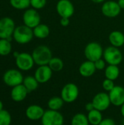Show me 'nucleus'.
<instances>
[{"instance_id":"f257e3e1","label":"nucleus","mask_w":124,"mask_h":125,"mask_svg":"<svg viewBox=\"0 0 124 125\" xmlns=\"http://www.w3.org/2000/svg\"><path fill=\"white\" fill-rule=\"evenodd\" d=\"M34 63L38 66L48 65L53 58L52 51L49 47L45 45H40L36 47L31 53Z\"/></svg>"},{"instance_id":"f03ea898","label":"nucleus","mask_w":124,"mask_h":125,"mask_svg":"<svg viewBox=\"0 0 124 125\" xmlns=\"http://www.w3.org/2000/svg\"><path fill=\"white\" fill-rule=\"evenodd\" d=\"M34 37L33 29L24 24L15 27L12 35V38L15 41L20 45H25L30 42Z\"/></svg>"},{"instance_id":"7ed1b4c3","label":"nucleus","mask_w":124,"mask_h":125,"mask_svg":"<svg viewBox=\"0 0 124 125\" xmlns=\"http://www.w3.org/2000/svg\"><path fill=\"white\" fill-rule=\"evenodd\" d=\"M103 57L106 63L110 65L120 64L123 61V54L118 48L113 45L108 46L104 50Z\"/></svg>"},{"instance_id":"20e7f679","label":"nucleus","mask_w":124,"mask_h":125,"mask_svg":"<svg viewBox=\"0 0 124 125\" xmlns=\"http://www.w3.org/2000/svg\"><path fill=\"white\" fill-rule=\"evenodd\" d=\"M15 27V21L12 18H1L0 19V39H7L11 41Z\"/></svg>"},{"instance_id":"39448f33","label":"nucleus","mask_w":124,"mask_h":125,"mask_svg":"<svg viewBox=\"0 0 124 125\" xmlns=\"http://www.w3.org/2000/svg\"><path fill=\"white\" fill-rule=\"evenodd\" d=\"M104 50L102 45L96 42H91L86 45L84 50V54L87 60L96 62L103 56Z\"/></svg>"},{"instance_id":"423d86ee","label":"nucleus","mask_w":124,"mask_h":125,"mask_svg":"<svg viewBox=\"0 0 124 125\" xmlns=\"http://www.w3.org/2000/svg\"><path fill=\"white\" fill-rule=\"evenodd\" d=\"M3 81L4 83L10 87H14L15 86L23 83V76L21 72L16 69H10L7 70L3 75Z\"/></svg>"},{"instance_id":"0eeeda50","label":"nucleus","mask_w":124,"mask_h":125,"mask_svg":"<svg viewBox=\"0 0 124 125\" xmlns=\"http://www.w3.org/2000/svg\"><path fill=\"white\" fill-rule=\"evenodd\" d=\"M79 95V89L77 86L73 83H67L61 89V97L64 103H72L75 102Z\"/></svg>"},{"instance_id":"6e6552de","label":"nucleus","mask_w":124,"mask_h":125,"mask_svg":"<svg viewBox=\"0 0 124 125\" xmlns=\"http://www.w3.org/2000/svg\"><path fill=\"white\" fill-rule=\"evenodd\" d=\"M42 125H63L64 116L58 111L48 110L41 119Z\"/></svg>"},{"instance_id":"1a4fd4ad","label":"nucleus","mask_w":124,"mask_h":125,"mask_svg":"<svg viewBox=\"0 0 124 125\" xmlns=\"http://www.w3.org/2000/svg\"><path fill=\"white\" fill-rule=\"evenodd\" d=\"M23 22L26 26L34 29L41 23V17L37 10L34 8L27 9L23 14Z\"/></svg>"},{"instance_id":"9d476101","label":"nucleus","mask_w":124,"mask_h":125,"mask_svg":"<svg viewBox=\"0 0 124 125\" xmlns=\"http://www.w3.org/2000/svg\"><path fill=\"white\" fill-rule=\"evenodd\" d=\"M15 59L17 67L19 70L21 71L30 70L31 69H32L35 64L31 54L26 52L19 53L18 56Z\"/></svg>"},{"instance_id":"9b49d317","label":"nucleus","mask_w":124,"mask_h":125,"mask_svg":"<svg viewBox=\"0 0 124 125\" xmlns=\"http://www.w3.org/2000/svg\"><path fill=\"white\" fill-rule=\"evenodd\" d=\"M56 12L61 18H71L75 12V7L69 0H59L56 4Z\"/></svg>"},{"instance_id":"f8f14e48","label":"nucleus","mask_w":124,"mask_h":125,"mask_svg":"<svg viewBox=\"0 0 124 125\" xmlns=\"http://www.w3.org/2000/svg\"><path fill=\"white\" fill-rule=\"evenodd\" d=\"M92 103L94 108L96 110L100 111L107 110L111 104L109 94H107L106 92H99L96 94L92 100Z\"/></svg>"},{"instance_id":"ddd939ff","label":"nucleus","mask_w":124,"mask_h":125,"mask_svg":"<svg viewBox=\"0 0 124 125\" xmlns=\"http://www.w3.org/2000/svg\"><path fill=\"white\" fill-rule=\"evenodd\" d=\"M102 14L107 18H115L121 11L118 1H106L102 6L101 8Z\"/></svg>"},{"instance_id":"4468645a","label":"nucleus","mask_w":124,"mask_h":125,"mask_svg":"<svg viewBox=\"0 0 124 125\" xmlns=\"http://www.w3.org/2000/svg\"><path fill=\"white\" fill-rule=\"evenodd\" d=\"M52 75L53 71L48 65L39 66L34 73V77L39 83H45L49 81Z\"/></svg>"},{"instance_id":"2eb2a0df","label":"nucleus","mask_w":124,"mask_h":125,"mask_svg":"<svg viewBox=\"0 0 124 125\" xmlns=\"http://www.w3.org/2000/svg\"><path fill=\"white\" fill-rule=\"evenodd\" d=\"M109 97L111 104L115 106H121L124 103V88L115 86L109 92Z\"/></svg>"},{"instance_id":"dca6fc26","label":"nucleus","mask_w":124,"mask_h":125,"mask_svg":"<svg viewBox=\"0 0 124 125\" xmlns=\"http://www.w3.org/2000/svg\"><path fill=\"white\" fill-rule=\"evenodd\" d=\"M45 114L44 109L38 105H29L26 110V117L32 121H37L42 118Z\"/></svg>"},{"instance_id":"f3484780","label":"nucleus","mask_w":124,"mask_h":125,"mask_svg":"<svg viewBox=\"0 0 124 125\" xmlns=\"http://www.w3.org/2000/svg\"><path fill=\"white\" fill-rule=\"evenodd\" d=\"M28 93H29L28 90L26 89V87L22 83V84L15 86L12 88V90L10 92V96L13 101L21 102L26 99Z\"/></svg>"},{"instance_id":"a211bd4d","label":"nucleus","mask_w":124,"mask_h":125,"mask_svg":"<svg viewBox=\"0 0 124 125\" xmlns=\"http://www.w3.org/2000/svg\"><path fill=\"white\" fill-rule=\"evenodd\" d=\"M96 70V69L95 67L94 62L88 60L83 62L79 67V73L80 75L85 78H88L92 76L95 73Z\"/></svg>"},{"instance_id":"6ab92c4d","label":"nucleus","mask_w":124,"mask_h":125,"mask_svg":"<svg viewBox=\"0 0 124 125\" xmlns=\"http://www.w3.org/2000/svg\"><path fill=\"white\" fill-rule=\"evenodd\" d=\"M109 42L111 45L117 48L124 46V34L120 31H113L109 34Z\"/></svg>"},{"instance_id":"aec40b11","label":"nucleus","mask_w":124,"mask_h":125,"mask_svg":"<svg viewBox=\"0 0 124 125\" xmlns=\"http://www.w3.org/2000/svg\"><path fill=\"white\" fill-rule=\"evenodd\" d=\"M34 36L38 39H45L50 34V28L48 25L39 23L33 29Z\"/></svg>"},{"instance_id":"412c9836","label":"nucleus","mask_w":124,"mask_h":125,"mask_svg":"<svg viewBox=\"0 0 124 125\" xmlns=\"http://www.w3.org/2000/svg\"><path fill=\"white\" fill-rule=\"evenodd\" d=\"M119 75L120 70L117 65L109 64L105 70V75L107 79L115 81L119 77Z\"/></svg>"},{"instance_id":"4be33fe9","label":"nucleus","mask_w":124,"mask_h":125,"mask_svg":"<svg viewBox=\"0 0 124 125\" xmlns=\"http://www.w3.org/2000/svg\"><path fill=\"white\" fill-rule=\"evenodd\" d=\"M39 83L37 81L35 77L31 76V75L25 77L23 81V84L26 87V89L28 90L29 93L33 91H35L38 88Z\"/></svg>"},{"instance_id":"5701e85b","label":"nucleus","mask_w":124,"mask_h":125,"mask_svg":"<svg viewBox=\"0 0 124 125\" xmlns=\"http://www.w3.org/2000/svg\"><path fill=\"white\" fill-rule=\"evenodd\" d=\"M102 111L96 110V109H94L91 111L88 112V114L87 116L88 119V122L91 125H99V123L102 122V120L103 119L102 118Z\"/></svg>"},{"instance_id":"b1692460","label":"nucleus","mask_w":124,"mask_h":125,"mask_svg":"<svg viewBox=\"0 0 124 125\" xmlns=\"http://www.w3.org/2000/svg\"><path fill=\"white\" fill-rule=\"evenodd\" d=\"M64 101L61 97H53L48 102V106L50 110L53 111H59L64 105Z\"/></svg>"},{"instance_id":"393cba45","label":"nucleus","mask_w":124,"mask_h":125,"mask_svg":"<svg viewBox=\"0 0 124 125\" xmlns=\"http://www.w3.org/2000/svg\"><path fill=\"white\" fill-rule=\"evenodd\" d=\"M12 51L11 41L7 39H0V56H6Z\"/></svg>"},{"instance_id":"a878e982","label":"nucleus","mask_w":124,"mask_h":125,"mask_svg":"<svg viewBox=\"0 0 124 125\" xmlns=\"http://www.w3.org/2000/svg\"><path fill=\"white\" fill-rule=\"evenodd\" d=\"M10 4L16 10H27L31 6V0H10Z\"/></svg>"},{"instance_id":"bb28decb","label":"nucleus","mask_w":124,"mask_h":125,"mask_svg":"<svg viewBox=\"0 0 124 125\" xmlns=\"http://www.w3.org/2000/svg\"><path fill=\"white\" fill-rule=\"evenodd\" d=\"M48 65L53 72H59L64 68V62L58 57H53Z\"/></svg>"},{"instance_id":"cd10ccee","label":"nucleus","mask_w":124,"mask_h":125,"mask_svg":"<svg viewBox=\"0 0 124 125\" xmlns=\"http://www.w3.org/2000/svg\"><path fill=\"white\" fill-rule=\"evenodd\" d=\"M71 125H90V124L87 116L82 113H78L72 117Z\"/></svg>"},{"instance_id":"c85d7f7f","label":"nucleus","mask_w":124,"mask_h":125,"mask_svg":"<svg viewBox=\"0 0 124 125\" xmlns=\"http://www.w3.org/2000/svg\"><path fill=\"white\" fill-rule=\"evenodd\" d=\"M12 117L9 111L3 109L0 111V125H10Z\"/></svg>"},{"instance_id":"c756f323","label":"nucleus","mask_w":124,"mask_h":125,"mask_svg":"<svg viewBox=\"0 0 124 125\" xmlns=\"http://www.w3.org/2000/svg\"><path fill=\"white\" fill-rule=\"evenodd\" d=\"M47 0H31V6L35 10H41L45 7Z\"/></svg>"},{"instance_id":"7c9ffc66","label":"nucleus","mask_w":124,"mask_h":125,"mask_svg":"<svg viewBox=\"0 0 124 125\" xmlns=\"http://www.w3.org/2000/svg\"><path fill=\"white\" fill-rule=\"evenodd\" d=\"M115 86L114 84V81H112V80L106 78L102 82V87H103L105 91H107V92H110Z\"/></svg>"},{"instance_id":"2f4dec72","label":"nucleus","mask_w":124,"mask_h":125,"mask_svg":"<svg viewBox=\"0 0 124 125\" xmlns=\"http://www.w3.org/2000/svg\"><path fill=\"white\" fill-rule=\"evenodd\" d=\"M94 65L96 70H102L106 68V62L103 59H99L94 62Z\"/></svg>"},{"instance_id":"473e14b6","label":"nucleus","mask_w":124,"mask_h":125,"mask_svg":"<svg viewBox=\"0 0 124 125\" xmlns=\"http://www.w3.org/2000/svg\"><path fill=\"white\" fill-rule=\"evenodd\" d=\"M99 125H115V122L113 119L106 118V119H103Z\"/></svg>"},{"instance_id":"72a5a7b5","label":"nucleus","mask_w":124,"mask_h":125,"mask_svg":"<svg viewBox=\"0 0 124 125\" xmlns=\"http://www.w3.org/2000/svg\"><path fill=\"white\" fill-rule=\"evenodd\" d=\"M69 23H70V20H69V18H61V20H60V23L64 27H66V26H69Z\"/></svg>"},{"instance_id":"f704fd0d","label":"nucleus","mask_w":124,"mask_h":125,"mask_svg":"<svg viewBox=\"0 0 124 125\" xmlns=\"http://www.w3.org/2000/svg\"><path fill=\"white\" fill-rule=\"evenodd\" d=\"M94 109H95V108H94V105H93L92 102L88 103H87V104L86 105V110L88 112L91 111H92V110H94Z\"/></svg>"},{"instance_id":"c9c22d12","label":"nucleus","mask_w":124,"mask_h":125,"mask_svg":"<svg viewBox=\"0 0 124 125\" xmlns=\"http://www.w3.org/2000/svg\"><path fill=\"white\" fill-rule=\"evenodd\" d=\"M118 3L120 7L121 8V10H122V9H124V0H118Z\"/></svg>"},{"instance_id":"e433bc0d","label":"nucleus","mask_w":124,"mask_h":125,"mask_svg":"<svg viewBox=\"0 0 124 125\" xmlns=\"http://www.w3.org/2000/svg\"><path fill=\"white\" fill-rule=\"evenodd\" d=\"M91 1L94 3H96V4H99V3H102V2L105 1V0H91Z\"/></svg>"},{"instance_id":"4c0bfd02","label":"nucleus","mask_w":124,"mask_h":125,"mask_svg":"<svg viewBox=\"0 0 124 125\" xmlns=\"http://www.w3.org/2000/svg\"><path fill=\"white\" fill-rule=\"evenodd\" d=\"M121 114L124 117V103L121 106Z\"/></svg>"},{"instance_id":"58836bf2","label":"nucleus","mask_w":124,"mask_h":125,"mask_svg":"<svg viewBox=\"0 0 124 125\" xmlns=\"http://www.w3.org/2000/svg\"><path fill=\"white\" fill-rule=\"evenodd\" d=\"M4 109V105H3V103L1 100H0V111H2Z\"/></svg>"},{"instance_id":"ea45409f","label":"nucleus","mask_w":124,"mask_h":125,"mask_svg":"<svg viewBox=\"0 0 124 125\" xmlns=\"http://www.w3.org/2000/svg\"><path fill=\"white\" fill-rule=\"evenodd\" d=\"M18 54H19V53H18V52H17V51H15V52H14V53H13V56H14V57H15V58H16V57L18 56Z\"/></svg>"},{"instance_id":"a19ab883","label":"nucleus","mask_w":124,"mask_h":125,"mask_svg":"<svg viewBox=\"0 0 124 125\" xmlns=\"http://www.w3.org/2000/svg\"></svg>"},{"instance_id":"79ce46f5","label":"nucleus","mask_w":124,"mask_h":125,"mask_svg":"<svg viewBox=\"0 0 124 125\" xmlns=\"http://www.w3.org/2000/svg\"></svg>"}]
</instances>
